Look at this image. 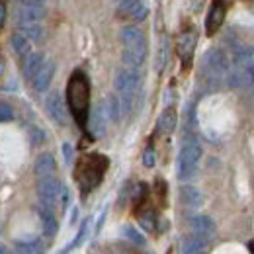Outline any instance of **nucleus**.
Returning a JSON list of instances; mask_svg holds the SVG:
<instances>
[{"instance_id":"20e7f679","label":"nucleus","mask_w":254,"mask_h":254,"mask_svg":"<svg viewBox=\"0 0 254 254\" xmlns=\"http://www.w3.org/2000/svg\"><path fill=\"white\" fill-rule=\"evenodd\" d=\"M201 160V147L195 139L184 141L180 155H178V178L180 180H188L195 174L197 164Z\"/></svg>"},{"instance_id":"423d86ee","label":"nucleus","mask_w":254,"mask_h":254,"mask_svg":"<svg viewBox=\"0 0 254 254\" xmlns=\"http://www.w3.org/2000/svg\"><path fill=\"white\" fill-rule=\"evenodd\" d=\"M45 108H47V114L49 118L57 124V126L64 127L68 124V114H66V106H64V100L61 98V94L55 90L47 96V102H45Z\"/></svg>"},{"instance_id":"e433bc0d","label":"nucleus","mask_w":254,"mask_h":254,"mask_svg":"<svg viewBox=\"0 0 254 254\" xmlns=\"http://www.w3.org/2000/svg\"><path fill=\"white\" fill-rule=\"evenodd\" d=\"M116 2H118V4H120V2H126V0H116Z\"/></svg>"},{"instance_id":"473e14b6","label":"nucleus","mask_w":254,"mask_h":254,"mask_svg":"<svg viewBox=\"0 0 254 254\" xmlns=\"http://www.w3.org/2000/svg\"><path fill=\"white\" fill-rule=\"evenodd\" d=\"M32 133H33V143H41V141L45 139V135H43V131H41V129H35V127H33Z\"/></svg>"},{"instance_id":"f03ea898","label":"nucleus","mask_w":254,"mask_h":254,"mask_svg":"<svg viewBox=\"0 0 254 254\" xmlns=\"http://www.w3.org/2000/svg\"><path fill=\"white\" fill-rule=\"evenodd\" d=\"M108 164H110V160L106 157H102V155H86V157H82L78 160L74 176H76L82 191L94 190L96 186L100 184Z\"/></svg>"},{"instance_id":"9d476101","label":"nucleus","mask_w":254,"mask_h":254,"mask_svg":"<svg viewBox=\"0 0 254 254\" xmlns=\"http://www.w3.org/2000/svg\"><path fill=\"white\" fill-rule=\"evenodd\" d=\"M122 37V43H124V49H145L147 47V37L145 33L141 32L139 28L135 26H127L120 33Z\"/></svg>"},{"instance_id":"6ab92c4d","label":"nucleus","mask_w":254,"mask_h":254,"mask_svg":"<svg viewBox=\"0 0 254 254\" xmlns=\"http://www.w3.org/2000/svg\"><path fill=\"white\" fill-rule=\"evenodd\" d=\"M18 26H20V30L22 33L30 39V41H41L43 37H45V30H43V26H41V22H24V20H18Z\"/></svg>"},{"instance_id":"a878e982","label":"nucleus","mask_w":254,"mask_h":254,"mask_svg":"<svg viewBox=\"0 0 254 254\" xmlns=\"http://www.w3.org/2000/svg\"><path fill=\"white\" fill-rule=\"evenodd\" d=\"M124 237H126L127 241H131L133 245H137V247H145V245H147L145 237H143L135 227H131V225H126V227H124Z\"/></svg>"},{"instance_id":"2f4dec72","label":"nucleus","mask_w":254,"mask_h":254,"mask_svg":"<svg viewBox=\"0 0 254 254\" xmlns=\"http://www.w3.org/2000/svg\"><path fill=\"white\" fill-rule=\"evenodd\" d=\"M63 155H64V162L70 164L72 162V147H70V143H63Z\"/></svg>"},{"instance_id":"6e6552de","label":"nucleus","mask_w":254,"mask_h":254,"mask_svg":"<svg viewBox=\"0 0 254 254\" xmlns=\"http://www.w3.org/2000/svg\"><path fill=\"white\" fill-rule=\"evenodd\" d=\"M254 80V70L251 68H245V66H235V68H229L227 76H225V82L231 86V88H243V86H249Z\"/></svg>"},{"instance_id":"f8f14e48","label":"nucleus","mask_w":254,"mask_h":254,"mask_svg":"<svg viewBox=\"0 0 254 254\" xmlns=\"http://www.w3.org/2000/svg\"><path fill=\"white\" fill-rule=\"evenodd\" d=\"M225 2L223 0H215L213 2V6H211V10H209V14H207V22H205V32L207 35H213V33H217V30L223 26V22H225Z\"/></svg>"},{"instance_id":"b1692460","label":"nucleus","mask_w":254,"mask_h":254,"mask_svg":"<svg viewBox=\"0 0 254 254\" xmlns=\"http://www.w3.org/2000/svg\"><path fill=\"white\" fill-rule=\"evenodd\" d=\"M104 108H106V116L110 122L118 124L120 118H122V106H120V98L118 96H108L106 102H104Z\"/></svg>"},{"instance_id":"412c9836","label":"nucleus","mask_w":254,"mask_h":254,"mask_svg":"<svg viewBox=\"0 0 254 254\" xmlns=\"http://www.w3.org/2000/svg\"><path fill=\"white\" fill-rule=\"evenodd\" d=\"M182 254H207V247H205V241L191 235L186 237L184 243H182Z\"/></svg>"},{"instance_id":"c85d7f7f","label":"nucleus","mask_w":254,"mask_h":254,"mask_svg":"<svg viewBox=\"0 0 254 254\" xmlns=\"http://www.w3.org/2000/svg\"><path fill=\"white\" fill-rule=\"evenodd\" d=\"M12 120H14V110H12V106L0 102V124H4V122H12Z\"/></svg>"},{"instance_id":"aec40b11","label":"nucleus","mask_w":254,"mask_h":254,"mask_svg":"<svg viewBox=\"0 0 254 254\" xmlns=\"http://www.w3.org/2000/svg\"><path fill=\"white\" fill-rule=\"evenodd\" d=\"M180 199H182V203L188 205V207H199V205L203 203L201 191L197 190V188H193V186H182V188H180Z\"/></svg>"},{"instance_id":"5701e85b","label":"nucleus","mask_w":254,"mask_h":254,"mask_svg":"<svg viewBox=\"0 0 254 254\" xmlns=\"http://www.w3.org/2000/svg\"><path fill=\"white\" fill-rule=\"evenodd\" d=\"M12 47H14L16 55H18V57H22V59H26V57L32 53V41H30L24 33H20V32L12 35Z\"/></svg>"},{"instance_id":"0eeeda50","label":"nucleus","mask_w":254,"mask_h":254,"mask_svg":"<svg viewBox=\"0 0 254 254\" xmlns=\"http://www.w3.org/2000/svg\"><path fill=\"white\" fill-rule=\"evenodd\" d=\"M47 14L45 0H24L20 8V18L24 22H41Z\"/></svg>"},{"instance_id":"1a4fd4ad","label":"nucleus","mask_w":254,"mask_h":254,"mask_svg":"<svg viewBox=\"0 0 254 254\" xmlns=\"http://www.w3.org/2000/svg\"><path fill=\"white\" fill-rule=\"evenodd\" d=\"M190 227L193 235L203 239V241H209V239L215 237V223L211 221V217H207V215H193L190 219Z\"/></svg>"},{"instance_id":"9b49d317","label":"nucleus","mask_w":254,"mask_h":254,"mask_svg":"<svg viewBox=\"0 0 254 254\" xmlns=\"http://www.w3.org/2000/svg\"><path fill=\"white\" fill-rule=\"evenodd\" d=\"M53 74H55V63L51 59H45V63L41 64V68L37 70V74L33 76L32 84L37 92H45L53 80Z\"/></svg>"},{"instance_id":"39448f33","label":"nucleus","mask_w":254,"mask_h":254,"mask_svg":"<svg viewBox=\"0 0 254 254\" xmlns=\"http://www.w3.org/2000/svg\"><path fill=\"white\" fill-rule=\"evenodd\" d=\"M63 184L55 176H45L39 178L37 182V193H39V203L41 207H47L55 211V207L61 203V193H63Z\"/></svg>"},{"instance_id":"a211bd4d","label":"nucleus","mask_w":254,"mask_h":254,"mask_svg":"<svg viewBox=\"0 0 254 254\" xmlns=\"http://www.w3.org/2000/svg\"><path fill=\"white\" fill-rule=\"evenodd\" d=\"M39 219H41V225H43V233H45L47 237L57 235L59 223H57V217H55V211H51V209L39 205Z\"/></svg>"},{"instance_id":"c9c22d12","label":"nucleus","mask_w":254,"mask_h":254,"mask_svg":"<svg viewBox=\"0 0 254 254\" xmlns=\"http://www.w3.org/2000/svg\"><path fill=\"white\" fill-rule=\"evenodd\" d=\"M249 251L254 254V243H249Z\"/></svg>"},{"instance_id":"f257e3e1","label":"nucleus","mask_w":254,"mask_h":254,"mask_svg":"<svg viewBox=\"0 0 254 254\" xmlns=\"http://www.w3.org/2000/svg\"><path fill=\"white\" fill-rule=\"evenodd\" d=\"M66 102L70 106V112L76 120V124L86 127L88 122V108H90V82L82 70L72 72L66 84Z\"/></svg>"},{"instance_id":"cd10ccee","label":"nucleus","mask_w":254,"mask_h":254,"mask_svg":"<svg viewBox=\"0 0 254 254\" xmlns=\"http://www.w3.org/2000/svg\"><path fill=\"white\" fill-rule=\"evenodd\" d=\"M90 223H92V219H86V221L80 225V231H78V235H76V239L72 241V249L74 247H78L86 237H88V231H90Z\"/></svg>"},{"instance_id":"7ed1b4c3","label":"nucleus","mask_w":254,"mask_h":254,"mask_svg":"<svg viewBox=\"0 0 254 254\" xmlns=\"http://www.w3.org/2000/svg\"><path fill=\"white\" fill-rule=\"evenodd\" d=\"M201 72H203V78L207 80V84L211 86H219L227 72H229V61H227V55L223 53L221 49H207L203 59H201Z\"/></svg>"},{"instance_id":"f704fd0d","label":"nucleus","mask_w":254,"mask_h":254,"mask_svg":"<svg viewBox=\"0 0 254 254\" xmlns=\"http://www.w3.org/2000/svg\"><path fill=\"white\" fill-rule=\"evenodd\" d=\"M0 254H8V251H6V247H4V245H0Z\"/></svg>"},{"instance_id":"4468645a","label":"nucleus","mask_w":254,"mask_h":254,"mask_svg":"<svg viewBox=\"0 0 254 254\" xmlns=\"http://www.w3.org/2000/svg\"><path fill=\"white\" fill-rule=\"evenodd\" d=\"M195 43H197V33L193 32V30H188V32L180 33L178 43H176V51H178L180 59L190 61L191 55H193V49H195Z\"/></svg>"},{"instance_id":"c756f323","label":"nucleus","mask_w":254,"mask_h":254,"mask_svg":"<svg viewBox=\"0 0 254 254\" xmlns=\"http://www.w3.org/2000/svg\"><path fill=\"white\" fill-rule=\"evenodd\" d=\"M155 162H157L155 149H153V147H147V149H145V153H143V164H145L147 168H153V166H155Z\"/></svg>"},{"instance_id":"4be33fe9","label":"nucleus","mask_w":254,"mask_h":254,"mask_svg":"<svg viewBox=\"0 0 254 254\" xmlns=\"http://www.w3.org/2000/svg\"><path fill=\"white\" fill-rule=\"evenodd\" d=\"M45 63V55L43 53H30L26 57V64H24V72H26V78L33 80V76L37 74V70L41 68V64Z\"/></svg>"},{"instance_id":"bb28decb","label":"nucleus","mask_w":254,"mask_h":254,"mask_svg":"<svg viewBox=\"0 0 254 254\" xmlns=\"http://www.w3.org/2000/svg\"><path fill=\"white\" fill-rule=\"evenodd\" d=\"M166 63H168V39H166V37H162L160 47H159V53H157V70L162 72V68L166 66Z\"/></svg>"},{"instance_id":"f3484780","label":"nucleus","mask_w":254,"mask_h":254,"mask_svg":"<svg viewBox=\"0 0 254 254\" xmlns=\"http://www.w3.org/2000/svg\"><path fill=\"white\" fill-rule=\"evenodd\" d=\"M176 124H178V114L174 108H166L159 118V124H157V129H159L162 135H170L174 129H176Z\"/></svg>"},{"instance_id":"ddd939ff","label":"nucleus","mask_w":254,"mask_h":254,"mask_svg":"<svg viewBox=\"0 0 254 254\" xmlns=\"http://www.w3.org/2000/svg\"><path fill=\"white\" fill-rule=\"evenodd\" d=\"M120 14H124L131 20L141 22V20L147 18L149 10H147L143 0H126V2H120Z\"/></svg>"},{"instance_id":"dca6fc26","label":"nucleus","mask_w":254,"mask_h":254,"mask_svg":"<svg viewBox=\"0 0 254 254\" xmlns=\"http://www.w3.org/2000/svg\"><path fill=\"white\" fill-rule=\"evenodd\" d=\"M35 174L37 178H45V176H53L55 170H57V162H55V157L51 153H43L35 159Z\"/></svg>"},{"instance_id":"393cba45","label":"nucleus","mask_w":254,"mask_h":254,"mask_svg":"<svg viewBox=\"0 0 254 254\" xmlns=\"http://www.w3.org/2000/svg\"><path fill=\"white\" fill-rule=\"evenodd\" d=\"M12 254H43V247L39 241H32V243H20Z\"/></svg>"},{"instance_id":"2eb2a0df","label":"nucleus","mask_w":254,"mask_h":254,"mask_svg":"<svg viewBox=\"0 0 254 254\" xmlns=\"http://www.w3.org/2000/svg\"><path fill=\"white\" fill-rule=\"evenodd\" d=\"M106 124H108V116H106V108L104 104H98L92 114L88 116V127L92 131L94 137H102L106 133Z\"/></svg>"},{"instance_id":"7c9ffc66","label":"nucleus","mask_w":254,"mask_h":254,"mask_svg":"<svg viewBox=\"0 0 254 254\" xmlns=\"http://www.w3.org/2000/svg\"><path fill=\"white\" fill-rule=\"evenodd\" d=\"M139 223H141V227L143 229H147V231H153L155 229V215L149 211V213H143L141 217H139Z\"/></svg>"},{"instance_id":"72a5a7b5","label":"nucleus","mask_w":254,"mask_h":254,"mask_svg":"<svg viewBox=\"0 0 254 254\" xmlns=\"http://www.w3.org/2000/svg\"><path fill=\"white\" fill-rule=\"evenodd\" d=\"M4 22H6V6L4 2H0V28L4 26Z\"/></svg>"}]
</instances>
